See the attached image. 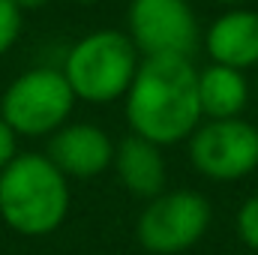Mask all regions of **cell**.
Returning <instances> with one entry per match:
<instances>
[{"mask_svg":"<svg viewBox=\"0 0 258 255\" xmlns=\"http://www.w3.org/2000/svg\"><path fill=\"white\" fill-rule=\"evenodd\" d=\"M126 120L132 135L168 147L189 138L198 120V72L189 57H147L126 90Z\"/></svg>","mask_w":258,"mask_h":255,"instance_id":"1","label":"cell"},{"mask_svg":"<svg viewBox=\"0 0 258 255\" xmlns=\"http://www.w3.org/2000/svg\"><path fill=\"white\" fill-rule=\"evenodd\" d=\"M69 213V180L45 153H15L0 171V219L24 237H45Z\"/></svg>","mask_w":258,"mask_h":255,"instance_id":"2","label":"cell"},{"mask_svg":"<svg viewBox=\"0 0 258 255\" xmlns=\"http://www.w3.org/2000/svg\"><path fill=\"white\" fill-rule=\"evenodd\" d=\"M60 72L75 99L105 105L126 96L138 72V51L120 30H93L69 48Z\"/></svg>","mask_w":258,"mask_h":255,"instance_id":"3","label":"cell"},{"mask_svg":"<svg viewBox=\"0 0 258 255\" xmlns=\"http://www.w3.org/2000/svg\"><path fill=\"white\" fill-rule=\"evenodd\" d=\"M75 105V93L54 66H36L21 72L0 96V117L15 135L39 138L66 126Z\"/></svg>","mask_w":258,"mask_h":255,"instance_id":"4","label":"cell"},{"mask_svg":"<svg viewBox=\"0 0 258 255\" xmlns=\"http://www.w3.org/2000/svg\"><path fill=\"white\" fill-rule=\"evenodd\" d=\"M210 225V201L195 189L162 192L147 201L138 216L135 237L153 255H177L192 249Z\"/></svg>","mask_w":258,"mask_h":255,"instance_id":"5","label":"cell"},{"mask_svg":"<svg viewBox=\"0 0 258 255\" xmlns=\"http://www.w3.org/2000/svg\"><path fill=\"white\" fill-rule=\"evenodd\" d=\"M129 39L147 57H189L198 45V21L186 0H132Z\"/></svg>","mask_w":258,"mask_h":255,"instance_id":"6","label":"cell"},{"mask_svg":"<svg viewBox=\"0 0 258 255\" xmlns=\"http://www.w3.org/2000/svg\"><path fill=\"white\" fill-rule=\"evenodd\" d=\"M189 159L210 180H240L258 168V129L240 117L210 120L189 135Z\"/></svg>","mask_w":258,"mask_h":255,"instance_id":"7","label":"cell"},{"mask_svg":"<svg viewBox=\"0 0 258 255\" xmlns=\"http://www.w3.org/2000/svg\"><path fill=\"white\" fill-rule=\"evenodd\" d=\"M45 156L57 165L66 180H87L102 174L114 162V141L108 138L105 129L93 123H66L51 135Z\"/></svg>","mask_w":258,"mask_h":255,"instance_id":"8","label":"cell"},{"mask_svg":"<svg viewBox=\"0 0 258 255\" xmlns=\"http://www.w3.org/2000/svg\"><path fill=\"white\" fill-rule=\"evenodd\" d=\"M204 48L213 57V63L237 72L258 66V12L231 9L219 15L204 36Z\"/></svg>","mask_w":258,"mask_h":255,"instance_id":"9","label":"cell"},{"mask_svg":"<svg viewBox=\"0 0 258 255\" xmlns=\"http://www.w3.org/2000/svg\"><path fill=\"white\" fill-rule=\"evenodd\" d=\"M114 165L117 177L132 195L138 198H156L165 192V159L162 150L138 135H129L114 147Z\"/></svg>","mask_w":258,"mask_h":255,"instance_id":"10","label":"cell"},{"mask_svg":"<svg viewBox=\"0 0 258 255\" xmlns=\"http://www.w3.org/2000/svg\"><path fill=\"white\" fill-rule=\"evenodd\" d=\"M249 102V84L243 72L228 69V66H207L198 72V105L201 117L210 120H234Z\"/></svg>","mask_w":258,"mask_h":255,"instance_id":"11","label":"cell"},{"mask_svg":"<svg viewBox=\"0 0 258 255\" xmlns=\"http://www.w3.org/2000/svg\"><path fill=\"white\" fill-rule=\"evenodd\" d=\"M21 33V9L12 0H0V57L15 45Z\"/></svg>","mask_w":258,"mask_h":255,"instance_id":"12","label":"cell"},{"mask_svg":"<svg viewBox=\"0 0 258 255\" xmlns=\"http://www.w3.org/2000/svg\"><path fill=\"white\" fill-rule=\"evenodd\" d=\"M237 234L240 240L258 252V195L246 198L237 210Z\"/></svg>","mask_w":258,"mask_h":255,"instance_id":"13","label":"cell"},{"mask_svg":"<svg viewBox=\"0 0 258 255\" xmlns=\"http://www.w3.org/2000/svg\"><path fill=\"white\" fill-rule=\"evenodd\" d=\"M15 141H18V135L6 126L3 117H0V171H3V168L15 159V153H18V150H15V147H18Z\"/></svg>","mask_w":258,"mask_h":255,"instance_id":"14","label":"cell"},{"mask_svg":"<svg viewBox=\"0 0 258 255\" xmlns=\"http://www.w3.org/2000/svg\"><path fill=\"white\" fill-rule=\"evenodd\" d=\"M18 9H39V6H45L48 0H12Z\"/></svg>","mask_w":258,"mask_h":255,"instance_id":"15","label":"cell"},{"mask_svg":"<svg viewBox=\"0 0 258 255\" xmlns=\"http://www.w3.org/2000/svg\"><path fill=\"white\" fill-rule=\"evenodd\" d=\"M219 3H243V0H219Z\"/></svg>","mask_w":258,"mask_h":255,"instance_id":"16","label":"cell"},{"mask_svg":"<svg viewBox=\"0 0 258 255\" xmlns=\"http://www.w3.org/2000/svg\"><path fill=\"white\" fill-rule=\"evenodd\" d=\"M78 3H99V0H78Z\"/></svg>","mask_w":258,"mask_h":255,"instance_id":"17","label":"cell"}]
</instances>
